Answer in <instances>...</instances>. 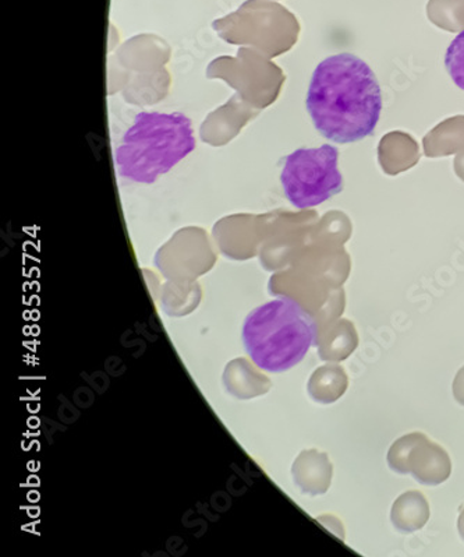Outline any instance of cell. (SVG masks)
<instances>
[{"label":"cell","instance_id":"6da1fadb","mask_svg":"<svg viewBox=\"0 0 464 557\" xmlns=\"http://www.w3.org/2000/svg\"><path fill=\"white\" fill-rule=\"evenodd\" d=\"M305 106L325 139L339 145L362 141L374 135L381 120V86L363 59L337 53L315 67Z\"/></svg>","mask_w":464,"mask_h":557},{"label":"cell","instance_id":"7a4b0ae2","mask_svg":"<svg viewBox=\"0 0 464 557\" xmlns=\"http://www.w3.org/2000/svg\"><path fill=\"white\" fill-rule=\"evenodd\" d=\"M191 121L181 112H140L115 152L118 175L151 185L196 149Z\"/></svg>","mask_w":464,"mask_h":557},{"label":"cell","instance_id":"3957f363","mask_svg":"<svg viewBox=\"0 0 464 557\" xmlns=\"http://www.w3.org/2000/svg\"><path fill=\"white\" fill-rule=\"evenodd\" d=\"M317 334L318 324L308 310L283 298L254 309L247 317L243 343L256 367L283 373L303 361Z\"/></svg>","mask_w":464,"mask_h":557},{"label":"cell","instance_id":"277c9868","mask_svg":"<svg viewBox=\"0 0 464 557\" xmlns=\"http://www.w3.org/2000/svg\"><path fill=\"white\" fill-rule=\"evenodd\" d=\"M280 184L291 206L305 210L325 203L343 190L337 147L299 149L285 159Z\"/></svg>","mask_w":464,"mask_h":557},{"label":"cell","instance_id":"5b68a950","mask_svg":"<svg viewBox=\"0 0 464 557\" xmlns=\"http://www.w3.org/2000/svg\"><path fill=\"white\" fill-rule=\"evenodd\" d=\"M388 465L398 474H412L422 485L437 486L452 472L451 458L446 448L414 432L393 443L388 451Z\"/></svg>","mask_w":464,"mask_h":557},{"label":"cell","instance_id":"8992f818","mask_svg":"<svg viewBox=\"0 0 464 557\" xmlns=\"http://www.w3.org/2000/svg\"><path fill=\"white\" fill-rule=\"evenodd\" d=\"M334 467L327 453L311 448L300 453L291 467V475L301 493L310 496L324 495L333 482Z\"/></svg>","mask_w":464,"mask_h":557},{"label":"cell","instance_id":"52a82bcc","mask_svg":"<svg viewBox=\"0 0 464 557\" xmlns=\"http://www.w3.org/2000/svg\"><path fill=\"white\" fill-rule=\"evenodd\" d=\"M315 345L323 361L342 362L359 347L358 330L350 320L339 318L321 325Z\"/></svg>","mask_w":464,"mask_h":557},{"label":"cell","instance_id":"ba28073f","mask_svg":"<svg viewBox=\"0 0 464 557\" xmlns=\"http://www.w3.org/2000/svg\"><path fill=\"white\" fill-rule=\"evenodd\" d=\"M224 384L231 396L243 399L263 396L271 388L269 379L243 358L235 359L226 367Z\"/></svg>","mask_w":464,"mask_h":557},{"label":"cell","instance_id":"9c48e42d","mask_svg":"<svg viewBox=\"0 0 464 557\" xmlns=\"http://www.w3.org/2000/svg\"><path fill=\"white\" fill-rule=\"evenodd\" d=\"M431 516L426 496L417 491H410L399 496L393 503L391 519L394 529L403 534L422 530Z\"/></svg>","mask_w":464,"mask_h":557},{"label":"cell","instance_id":"30bf717a","mask_svg":"<svg viewBox=\"0 0 464 557\" xmlns=\"http://www.w3.org/2000/svg\"><path fill=\"white\" fill-rule=\"evenodd\" d=\"M349 387L348 373L335 363L325 364L311 374L308 391L311 398L319 404L338 401Z\"/></svg>","mask_w":464,"mask_h":557},{"label":"cell","instance_id":"8fae6325","mask_svg":"<svg viewBox=\"0 0 464 557\" xmlns=\"http://www.w3.org/2000/svg\"><path fill=\"white\" fill-rule=\"evenodd\" d=\"M446 66L453 83L464 91V29L448 47Z\"/></svg>","mask_w":464,"mask_h":557},{"label":"cell","instance_id":"7c38bea8","mask_svg":"<svg viewBox=\"0 0 464 557\" xmlns=\"http://www.w3.org/2000/svg\"><path fill=\"white\" fill-rule=\"evenodd\" d=\"M453 397L464 407V367L457 372L453 381Z\"/></svg>","mask_w":464,"mask_h":557},{"label":"cell","instance_id":"4fadbf2b","mask_svg":"<svg viewBox=\"0 0 464 557\" xmlns=\"http://www.w3.org/2000/svg\"><path fill=\"white\" fill-rule=\"evenodd\" d=\"M457 529H459V534H461L462 539L464 540V509L462 511L461 517H459Z\"/></svg>","mask_w":464,"mask_h":557}]
</instances>
